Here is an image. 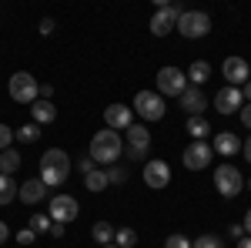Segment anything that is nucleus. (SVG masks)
Here are the masks:
<instances>
[{"mask_svg": "<svg viewBox=\"0 0 251 248\" xmlns=\"http://www.w3.org/2000/svg\"><path fill=\"white\" fill-rule=\"evenodd\" d=\"M121 154H124V134L104 128V131H97L94 138H91V161H94V165L111 168V165H117Z\"/></svg>", "mask_w": 251, "mask_h": 248, "instance_id": "1", "label": "nucleus"}, {"mask_svg": "<svg viewBox=\"0 0 251 248\" xmlns=\"http://www.w3.org/2000/svg\"><path fill=\"white\" fill-rule=\"evenodd\" d=\"M67 174H71V154H67V151H60V148H47V151L40 154V181H44L47 188L64 185Z\"/></svg>", "mask_w": 251, "mask_h": 248, "instance_id": "2", "label": "nucleus"}, {"mask_svg": "<svg viewBox=\"0 0 251 248\" xmlns=\"http://www.w3.org/2000/svg\"><path fill=\"white\" fill-rule=\"evenodd\" d=\"M7 91H10V97H14L17 104H27V108H30L40 94V84L30 71H17V74L7 81Z\"/></svg>", "mask_w": 251, "mask_h": 248, "instance_id": "3", "label": "nucleus"}, {"mask_svg": "<svg viewBox=\"0 0 251 248\" xmlns=\"http://www.w3.org/2000/svg\"><path fill=\"white\" fill-rule=\"evenodd\" d=\"M214 188H218L221 198H238L241 188H245V178H241V171L234 168L231 161H225V165L214 168Z\"/></svg>", "mask_w": 251, "mask_h": 248, "instance_id": "4", "label": "nucleus"}, {"mask_svg": "<svg viewBox=\"0 0 251 248\" xmlns=\"http://www.w3.org/2000/svg\"><path fill=\"white\" fill-rule=\"evenodd\" d=\"M174 30H177L181 37H188V40H198V37H204V34L211 30V17H208L204 10H181Z\"/></svg>", "mask_w": 251, "mask_h": 248, "instance_id": "5", "label": "nucleus"}, {"mask_svg": "<svg viewBox=\"0 0 251 248\" xmlns=\"http://www.w3.org/2000/svg\"><path fill=\"white\" fill-rule=\"evenodd\" d=\"M188 91V74L181 67H161L157 71V94L161 97H181Z\"/></svg>", "mask_w": 251, "mask_h": 248, "instance_id": "6", "label": "nucleus"}, {"mask_svg": "<svg viewBox=\"0 0 251 248\" xmlns=\"http://www.w3.org/2000/svg\"><path fill=\"white\" fill-rule=\"evenodd\" d=\"M134 114H141L144 121H161L164 117V97L157 94V91H137L134 94V108H131Z\"/></svg>", "mask_w": 251, "mask_h": 248, "instance_id": "7", "label": "nucleus"}, {"mask_svg": "<svg viewBox=\"0 0 251 248\" xmlns=\"http://www.w3.org/2000/svg\"><path fill=\"white\" fill-rule=\"evenodd\" d=\"M47 218L57 221V225H71L74 218H80V205L74 194H54L50 198V208H47Z\"/></svg>", "mask_w": 251, "mask_h": 248, "instance_id": "8", "label": "nucleus"}, {"mask_svg": "<svg viewBox=\"0 0 251 248\" xmlns=\"http://www.w3.org/2000/svg\"><path fill=\"white\" fill-rule=\"evenodd\" d=\"M177 17H181V7L177 3H157V10H154V17H151V34L154 37H168L174 27H177Z\"/></svg>", "mask_w": 251, "mask_h": 248, "instance_id": "9", "label": "nucleus"}, {"mask_svg": "<svg viewBox=\"0 0 251 248\" xmlns=\"http://www.w3.org/2000/svg\"><path fill=\"white\" fill-rule=\"evenodd\" d=\"M124 148H127V158L131 161H141V158H148L151 151V131L144 128V124H131L127 131H124Z\"/></svg>", "mask_w": 251, "mask_h": 248, "instance_id": "10", "label": "nucleus"}, {"mask_svg": "<svg viewBox=\"0 0 251 248\" xmlns=\"http://www.w3.org/2000/svg\"><path fill=\"white\" fill-rule=\"evenodd\" d=\"M221 74H225V81H228V87H245L251 81V67L245 57H238V54H231V57H225V64H221Z\"/></svg>", "mask_w": 251, "mask_h": 248, "instance_id": "11", "label": "nucleus"}, {"mask_svg": "<svg viewBox=\"0 0 251 248\" xmlns=\"http://www.w3.org/2000/svg\"><path fill=\"white\" fill-rule=\"evenodd\" d=\"M211 158H214V151H211L208 141H191V144L184 148V168H188V171H204V168L211 165Z\"/></svg>", "mask_w": 251, "mask_h": 248, "instance_id": "12", "label": "nucleus"}, {"mask_svg": "<svg viewBox=\"0 0 251 248\" xmlns=\"http://www.w3.org/2000/svg\"><path fill=\"white\" fill-rule=\"evenodd\" d=\"M144 185L148 188H168L171 185V165L164 161V158H154V161H144Z\"/></svg>", "mask_w": 251, "mask_h": 248, "instance_id": "13", "label": "nucleus"}, {"mask_svg": "<svg viewBox=\"0 0 251 248\" xmlns=\"http://www.w3.org/2000/svg\"><path fill=\"white\" fill-rule=\"evenodd\" d=\"M245 108V97H241V87H221L218 94H214V111L218 114H238Z\"/></svg>", "mask_w": 251, "mask_h": 248, "instance_id": "14", "label": "nucleus"}, {"mask_svg": "<svg viewBox=\"0 0 251 248\" xmlns=\"http://www.w3.org/2000/svg\"><path fill=\"white\" fill-rule=\"evenodd\" d=\"M104 124L111 131H127L134 124V111L127 104H111V108H104Z\"/></svg>", "mask_w": 251, "mask_h": 248, "instance_id": "15", "label": "nucleus"}, {"mask_svg": "<svg viewBox=\"0 0 251 248\" xmlns=\"http://www.w3.org/2000/svg\"><path fill=\"white\" fill-rule=\"evenodd\" d=\"M177 101H181V108H184L188 117H204V111H208V97H204L201 87H188Z\"/></svg>", "mask_w": 251, "mask_h": 248, "instance_id": "16", "label": "nucleus"}, {"mask_svg": "<svg viewBox=\"0 0 251 248\" xmlns=\"http://www.w3.org/2000/svg\"><path fill=\"white\" fill-rule=\"evenodd\" d=\"M211 151L221 154V158H234V154L241 151V138H238L234 131H218V134H214Z\"/></svg>", "mask_w": 251, "mask_h": 248, "instance_id": "17", "label": "nucleus"}, {"mask_svg": "<svg viewBox=\"0 0 251 248\" xmlns=\"http://www.w3.org/2000/svg\"><path fill=\"white\" fill-rule=\"evenodd\" d=\"M17 198L24 201V205H37V201L47 198V185H44L40 178H27V181L17 188Z\"/></svg>", "mask_w": 251, "mask_h": 248, "instance_id": "18", "label": "nucleus"}, {"mask_svg": "<svg viewBox=\"0 0 251 248\" xmlns=\"http://www.w3.org/2000/svg\"><path fill=\"white\" fill-rule=\"evenodd\" d=\"M30 117H34V124H50V121L57 117L54 101H44V97H37V101L30 104Z\"/></svg>", "mask_w": 251, "mask_h": 248, "instance_id": "19", "label": "nucleus"}, {"mask_svg": "<svg viewBox=\"0 0 251 248\" xmlns=\"http://www.w3.org/2000/svg\"><path fill=\"white\" fill-rule=\"evenodd\" d=\"M114 235H117V228L111 225V221H94V228H91V238H94L100 248L114 245Z\"/></svg>", "mask_w": 251, "mask_h": 248, "instance_id": "20", "label": "nucleus"}, {"mask_svg": "<svg viewBox=\"0 0 251 248\" xmlns=\"http://www.w3.org/2000/svg\"><path fill=\"white\" fill-rule=\"evenodd\" d=\"M184 131L191 134V141H208L211 124H208V117H188V121H184Z\"/></svg>", "mask_w": 251, "mask_h": 248, "instance_id": "21", "label": "nucleus"}, {"mask_svg": "<svg viewBox=\"0 0 251 248\" xmlns=\"http://www.w3.org/2000/svg\"><path fill=\"white\" fill-rule=\"evenodd\" d=\"M208 77H211V64H208V60H194L191 67H188V81H191V87H201Z\"/></svg>", "mask_w": 251, "mask_h": 248, "instance_id": "22", "label": "nucleus"}, {"mask_svg": "<svg viewBox=\"0 0 251 248\" xmlns=\"http://www.w3.org/2000/svg\"><path fill=\"white\" fill-rule=\"evenodd\" d=\"M20 151H14V148H7V151H0V174H10L14 178V171L20 168Z\"/></svg>", "mask_w": 251, "mask_h": 248, "instance_id": "23", "label": "nucleus"}, {"mask_svg": "<svg viewBox=\"0 0 251 248\" xmlns=\"http://www.w3.org/2000/svg\"><path fill=\"white\" fill-rule=\"evenodd\" d=\"M17 181L10 178V174H0V205H10L14 198H17Z\"/></svg>", "mask_w": 251, "mask_h": 248, "instance_id": "24", "label": "nucleus"}, {"mask_svg": "<svg viewBox=\"0 0 251 248\" xmlns=\"http://www.w3.org/2000/svg\"><path fill=\"white\" fill-rule=\"evenodd\" d=\"M84 188L87 191H104L107 188V171H104V168H94L91 174H84Z\"/></svg>", "mask_w": 251, "mask_h": 248, "instance_id": "25", "label": "nucleus"}, {"mask_svg": "<svg viewBox=\"0 0 251 248\" xmlns=\"http://www.w3.org/2000/svg\"><path fill=\"white\" fill-rule=\"evenodd\" d=\"M37 138H40V124H24L14 131V141H20V144H34Z\"/></svg>", "mask_w": 251, "mask_h": 248, "instance_id": "26", "label": "nucleus"}, {"mask_svg": "<svg viewBox=\"0 0 251 248\" xmlns=\"http://www.w3.org/2000/svg\"><path fill=\"white\" fill-rule=\"evenodd\" d=\"M114 245H117V248H134V245H137V231H134V228H117Z\"/></svg>", "mask_w": 251, "mask_h": 248, "instance_id": "27", "label": "nucleus"}, {"mask_svg": "<svg viewBox=\"0 0 251 248\" xmlns=\"http://www.w3.org/2000/svg\"><path fill=\"white\" fill-rule=\"evenodd\" d=\"M50 225H54V221H50L47 215H30V231H34V235H47Z\"/></svg>", "mask_w": 251, "mask_h": 248, "instance_id": "28", "label": "nucleus"}, {"mask_svg": "<svg viewBox=\"0 0 251 248\" xmlns=\"http://www.w3.org/2000/svg\"><path fill=\"white\" fill-rule=\"evenodd\" d=\"M104 171H107V185H124L127 181V168H121V165H111Z\"/></svg>", "mask_w": 251, "mask_h": 248, "instance_id": "29", "label": "nucleus"}, {"mask_svg": "<svg viewBox=\"0 0 251 248\" xmlns=\"http://www.w3.org/2000/svg\"><path fill=\"white\" fill-rule=\"evenodd\" d=\"M191 245H194L191 238H188V235H177V231L164 238V248H191Z\"/></svg>", "mask_w": 251, "mask_h": 248, "instance_id": "30", "label": "nucleus"}, {"mask_svg": "<svg viewBox=\"0 0 251 248\" xmlns=\"http://www.w3.org/2000/svg\"><path fill=\"white\" fill-rule=\"evenodd\" d=\"M191 248H225V242L218 235H201V238H194Z\"/></svg>", "mask_w": 251, "mask_h": 248, "instance_id": "31", "label": "nucleus"}, {"mask_svg": "<svg viewBox=\"0 0 251 248\" xmlns=\"http://www.w3.org/2000/svg\"><path fill=\"white\" fill-rule=\"evenodd\" d=\"M10 141H14V131L0 121V151H7V148H10Z\"/></svg>", "mask_w": 251, "mask_h": 248, "instance_id": "32", "label": "nucleus"}, {"mask_svg": "<svg viewBox=\"0 0 251 248\" xmlns=\"http://www.w3.org/2000/svg\"><path fill=\"white\" fill-rule=\"evenodd\" d=\"M17 242H20V245H34V242H37V235H34L30 228H20L17 231Z\"/></svg>", "mask_w": 251, "mask_h": 248, "instance_id": "33", "label": "nucleus"}, {"mask_svg": "<svg viewBox=\"0 0 251 248\" xmlns=\"http://www.w3.org/2000/svg\"><path fill=\"white\" fill-rule=\"evenodd\" d=\"M77 168H80V174H91V171L97 168V165L91 161V154H87V158H80V161H77Z\"/></svg>", "mask_w": 251, "mask_h": 248, "instance_id": "34", "label": "nucleus"}, {"mask_svg": "<svg viewBox=\"0 0 251 248\" xmlns=\"http://www.w3.org/2000/svg\"><path fill=\"white\" fill-rule=\"evenodd\" d=\"M54 27H57V24H54L50 17H44V20H40V34H44V37H50V34H54Z\"/></svg>", "mask_w": 251, "mask_h": 248, "instance_id": "35", "label": "nucleus"}, {"mask_svg": "<svg viewBox=\"0 0 251 248\" xmlns=\"http://www.w3.org/2000/svg\"><path fill=\"white\" fill-rule=\"evenodd\" d=\"M238 114H241V124H245V128L251 131V104H245V108H241Z\"/></svg>", "mask_w": 251, "mask_h": 248, "instance_id": "36", "label": "nucleus"}, {"mask_svg": "<svg viewBox=\"0 0 251 248\" xmlns=\"http://www.w3.org/2000/svg\"><path fill=\"white\" fill-rule=\"evenodd\" d=\"M241 154H245V161L251 165V134L245 138V141H241Z\"/></svg>", "mask_w": 251, "mask_h": 248, "instance_id": "37", "label": "nucleus"}, {"mask_svg": "<svg viewBox=\"0 0 251 248\" xmlns=\"http://www.w3.org/2000/svg\"><path fill=\"white\" fill-rule=\"evenodd\" d=\"M37 97L50 101V97H54V84H40V94H37Z\"/></svg>", "mask_w": 251, "mask_h": 248, "instance_id": "38", "label": "nucleus"}, {"mask_svg": "<svg viewBox=\"0 0 251 248\" xmlns=\"http://www.w3.org/2000/svg\"><path fill=\"white\" fill-rule=\"evenodd\" d=\"M64 231H67V225H57V221L50 225V235H54V238H64Z\"/></svg>", "mask_w": 251, "mask_h": 248, "instance_id": "39", "label": "nucleus"}, {"mask_svg": "<svg viewBox=\"0 0 251 248\" xmlns=\"http://www.w3.org/2000/svg\"><path fill=\"white\" fill-rule=\"evenodd\" d=\"M7 238H10V228H7V221H0V245H3Z\"/></svg>", "mask_w": 251, "mask_h": 248, "instance_id": "40", "label": "nucleus"}, {"mask_svg": "<svg viewBox=\"0 0 251 248\" xmlns=\"http://www.w3.org/2000/svg\"><path fill=\"white\" fill-rule=\"evenodd\" d=\"M228 235H231V238H241V235H245V228H241V225H231V228H228Z\"/></svg>", "mask_w": 251, "mask_h": 248, "instance_id": "41", "label": "nucleus"}, {"mask_svg": "<svg viewBox=\"0 0 251 248\" xmlns=\"http://www.w3.org/2000/svg\"><path fill=\"white\" fill-rule=\"evenodd\" d=\"M241 97H245V104H251V81L245 84V87H241Z\"/></svg>", "mask_w": 251, "mask_h": 248, "instance_id": "42", "label": "nucleus"}, {"mask_svg": "<svg viewBox=\"0 0 251 248\" xmlns=\"http://www.w3.org/2000/svg\"><path fill=\"white\" fill-rule=\"evenodd\" d=\"M241 228H245V235H251V208H248V215H245V225H241Z\"/></svg>", "mask_w": 251, "mask_h": 248, "instance_id": "43", "label": "nucleus"}, {"mask_svg": "<svg viewBox=\"0 0 251 248\" xmlns=\"http://www.w3.org/2000/svg\"><path fill=\"white\" fill-rule=\"evenodd\" d=\"M238 248H251V235H241V242H238Z\"/></svg>", "mask_w": 251, "mask_h": 248, "instance_id": "44", "label": "nucleus"}, {"mask_svg": "<svg viewBox=\"0 0 251 248\" xmlns=\"http://www.w3.org/2000/svg\"><path fill=\"white\" fill-rule=\"evenodd\" d=\"M245 188H248V191H251V178H248V181H245Z\"/></svg>", "mask_w": 251, "mask_h": 248, "instance_id": "45", "label": "nucleus"}, {"mask_svg": "<svg viewBox=\"0 0 251 248\" xmlns=\"http://www.w3.org/2000/svg\"><path fill=\"white\" fill-rule=\"evenodd\" d=\"M107 248H117V245H107Z\"/></svg>", "mask_w": 251, "mask_h": 248, "instance_id": "46", "label": "nucleus"}]
</instances>
